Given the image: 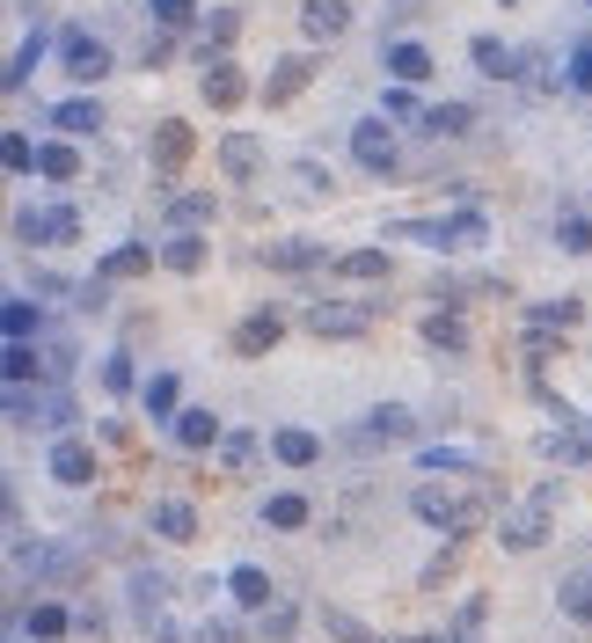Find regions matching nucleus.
I'll use <instances>...</instances> for the list:
<instances>
[{"instance_id": "49530a36", "label": "nucleus", "mask_w": 592, "mask_h": 643, "mask_svg": "<svg viewBox=\"0 0 592 643\" xmlns=\"http://www.w3.org/2000/svg\"><path fill=\"white\" fill-rule=\"evenodd\" d=\"M373 432H380V439H410L418 417H410V410H373Z\"/></svg>"}, {"instance_id": "79ce46f5", "label": "nucleus", "mask_w": 592, "mask_h": 643, "mask_svg": "<svg viewBox=\"0 0 592 643\" xmlns=\"http://www.w3.org/2000/svg\"><path fill=\"white\" fill-rule=\"evenodd\" d=\"M564 88H570V96H592V45H578L564 59Z\"/></svg>"}, {"instance_id": "bb28decb", "label": "nucleus", "mask_w": 592, "mask_h": 643, "mask_svg": "<svg viewBox=\"0 0 592 643\" xmlns=\"http://www.w3.org/2000/svg\"><path fill=\"white\" fill-rule=\"evenodd\" d=\"M329 271L337 278H395L388 248H351V256H329Z\"/></svg>"}, {"instance_id": "4c0bfd02", "label": "nucleus", "mask_w": 592, "mask_h": 643, "mask_svg": "<svg viewBox=\"0 0 592 643\" xmlns=\"http://www.w3.org/2000/svg\"><path fill=\"white\" fill-rule=\"evenodd\" d=\"M418 124L424 132H469V102H424Z\"/></svg>"}, {"instance_id": "58836bf2", "label": "nucleus", "mask_w": 592, "mask_h": 643, "mask_svg": "<svg viewBox=\"0 0 592 643\" xmlns=\"http://www.w3.org/2000/svg\"><path fill=\"white\" fill-rule=\"evenodd\" d=\"M213 213H220V205H213V191H197V198H176V205H169V227H197V234H205V220H213Z\"/></svg>"}, {"instance_id": "6ab92c4d", "label": "nucleus", "mask_w": 592, "mask_h": 643, "mask_svg": "<svg viewBox=\"0 0 592 643\" xmlns=\"http://www.w3.org/2000/svg\"><path fill=\"white\" fill-rule=\"evenodd\" d=\"M140 410H147L154 424H169L176 410H183V380H176V373H154V380H140Z\"/></svg>"}, {"instance_id": "c03bdc74", "label": "nucleus", "mask_w": 592, "mask_h": 643, "mask_svg": "<svg viewBox=\"0 0 592 643\" xmlns=\"http://www.w3.org/2000/svg\"><path fill=\"white\" fill-rule=\"evenodd\" d=\"M29 154H37V147H29L23 132H0V169H8V175H29Z\"/></svg>"}, {"instance_id": "dca6fc26", "label": "nucleus", "mask_w": 592, "mask_h": 643, "mask_svg": "<svg viewBox=\"0 0 592 643\" xmlns=\"http://www.w3.org/2000/svg\"><path fill=\"white\" fill-rule=\"evenodd\" d=\"M0 380H23V388H45V351L29 344H0Z\"/></svg>"}, {"instance_id": "a878e982", "label": "nucleus", "mask_w": 592, "mask_h": 643, "mask_svg": "<svg viewBox=\"0 0 592 643\" xmlns=\"http://www.w3.org/2000/svg\"><path fill=\"white\" fill-rule=\"evenodd\" d=\"M424 344L432 351H469V322L446 315V307H432V315H424Z\"/></svg>"}, {"instance_id": "ddd939ff", "label": "nucleus", "mask_w": 592, "mask_h": 643, "mask_svg": "<svg viewBox=\"0 0 592 643\" xmlns=\"http://www.w3.org/2000/svg\"><path fill=\"white\" fill-rule=\"evenodd\" d=\"M169 432H176L183 453H213V446H220V417H213V410H176Z\"/></svg>"}, {"instance_id": "a211bd4d", "label": "nucleus", "mask_w": 592, "mask_h": 643, "mask_svg": "<svg viewBox=\"0 0 592 643\" xmlns=\"http://www.w3.org/2000/svg\"><path fill=\"white\" fill-rule=\"evenodd\" d=\"M154 271V248H140V242H124V248H110L96 264V286H118V278H147Z\"/></svg>"}, {"instance_id": "1a4fd4ad", "label": "nucleus", "mask_w": 592, "mask_h": 643, "mask_svg": "<svg viewBox=\"0 0 592 643\" xmlns=\"http://www.w3.org/2000/svg\"><path fill=\"white\" fill-rule=\"evenodd\" d=\"M278 337H286V315H278V307H256V315L234 322V351H242V359H264Z\"/></svg>"}, {"instance_id": "c756f323", "label": "nucleus", "mask_w": 592, "mask_h": 643, "mask_svg": "<svg viewBox=\"0 0 592 643\" xmlns=\"http://www.w3.org/2000/svg\"><path fill=\"white\" fill-rule=\"evenodd\" d=\"M51 124H59L67 139H81V132H96V124H102V110H96V102H88V96H67V102H59V110H51Z\"/></svg>"}, {"instance_id": "72a5a7b5", "label": "nucleus", "mask_w": 592, "mask_h": 643, "mask_svg": "<svg viewBox=\"0 0 592 643\" xmlns=\"http://www.w3.org/2000/svg\"><path fill=\"white\" fill-rule=\"evenodd\" d=\"M37 388H23V380H0V417H15V424H37Z\"/></svg>"}, {"instance_id": "4468645a", "label": "nucleus", "mask_w": 592, "mask_h": 643, "mask_svg": "<svg viewBox=\"0 0 592 643\" xmlns=\"http://www.w3.org/2000/svg\"><path fill=\"white\" fill-rule=\"evenodd\" d=\"M256 520L271 526V534H300V526L315 520V505H307L300 490H278V497H264V512H256Z\"/></svg>"}, {"instance_id": "5701e85b", "label": "nucleus", "mask_w": 592, "mask_h": 643, "mask_svg": "<svg viewBox=\"0 0 592 643\" xmlns=\"http://www.w3.org/2000/svg\"><path fill=\"white\" fill-rule=\"evenodd\" d=\"M67 629H74V615H67L59 599H37V607L23 615V636H29V643H59Z\"/></svg>"}, {"instance_id": "c9c22d12", "label": "nucleus", "mask_w": 592, "mask_h": 643, "mask_svg": "<svg viewBox=\"0 0 592 643\" xmlns=\"http://www.w3.org/2000/svg\"><path fill=\"white\" fill-rule=\"evenodd\" d=\"M256 453H264L256 432H220V469H256Z\"/></svg>"}, {"instance_id": "9d476101", "label": "nucleus", "mask_w": 592, "mask_h": 643, "mask_svg": "<svg viewBox=\"0 0 592 643\" xmlns=\"http://www.w3.org/2000/svg\"><path fill=\"white\" fill-rule=\"evenodd\" d=\"M8 563H15V578H45V570H74L81 548H67V542H23Z\"/></svg>"}, {"instance_id": "0eeeda50", "label": "nucleus", "mask_w": 592, "mask_h": 643, "mask_svg": "<svg viewBox=\"0 0 592 643\" xmlns=\"http://www.w3.org/2000/svg\"><path fill=\"white\" fill-rule=\"evenodd\" d=\"M51 483H67V490H88V483H96V446L74 439V432H59V439H51Z\"/></svg>"}, {"instance_id": "7c9ffc66", "label": "nucleus", "mask_w": 592, "mask_h": 643, "mask_svg": "<svg viewBox=\"0 0 592 643\" xmlns=\"http://www.w3.org/2000/svg\"><path fill=\"white\" fill-rule=\"evenodd\" d=\"M154 534H161V542H191V534H197V512L169 497V505H154Z\"/></svg>"}, {"instance_id": "20e7f679", "label": "nucleus", "mask_w": 592, "mask_h": 643, "mask_svg": "<svg viewBox=\"0 0 592 643\" xmlns=\"http://www.w3.org/2000/svg\"><path fill=\"white\" fill-rule=\"evenodd\" d=\"M15 234H23L29 248H59V242H74L81 234V213L74 205H29L23 220H15Z\"/></svg>"}, {"instance_id": "2eb2a0df", "label": "nucleus", "mask_w": 592, "mask_h": 643, "mask_svg": "<svg viewBox=\"0 0 592 643\" xmlns=\"http://www.w3.org/2000/svg\"><path fill=\"white\" fill-rule=\"evenodd\" d=\"M154 264H169V271H205V234H197V227H176L169 242H161V256H154Z\"/></svg>"}, {"instance_id": "4be33fe9", "label": "nucleus", "mask_w": 592, "mask_h": 643, "mask_svg": "<svg viewBox=\"0 0 592 643\" xmlns=\"http://www.w3.org/2000/svg\"><path fill=\"white\" fill-rule=\"evenodd\" d=\"M475 66H483V74L491 81H512V74H527V51H512V45H497V37H475Z\"/></svg>"}, {"instance_id": "37998d69", "label": "nucleus", "mask_w": 592, "mask_h": 643, "mask_svg": "<svg viewBox=\"0 0 592 643\" xmlns=\"http://www.w3.org/2000/svg\"><path fill=\"white\" fill-rule=\"evenodd\" d=\"M556 242H564L570 256H592V220H585V213H564V227H556Z\"/></svg>"}, {"instance_id": "b1692460", "label": "nucleus", "mask_w": 592, "mask_h": 643, "mask_svg": "<svg viewBox=\"0 0 592 643\" xmlns=\"http://www.w3.org/2000/svg\"><path fill=\"white\" fill-rule=\"evenodd\" d=\"M388 81H410V88H424V81H432V51L410 45V37H402V45H388Z\"/></svg>"}, {"instance_id": "c85d7f7f", "label": "nucleus", "mask_w": 592, "mask_h": 643, "mask_svg": "<svg viewBox=\"0 0 592 643\" xmlns=\"http://www.w3.org/2000/svg\"><path fill=\"white\" fill-rule=\"evenodd\" d=\"M548 453H556L564 469H592V432L570 417V432H556V439H548Z\"/></svg>"}, {"instance_id": "473e14b6", "label": "nucleus", "mask_w": 592, "mask_h": 643, "mask_svg": "<svg viewBox=\"0 0 592 643\" xmlns=\"http://www.w3.org/2000/svg\"><path fill=\"white\" fill-rule=\"evenodd\" d=\"M418 469L424 475H461L469 469V446H454V439L446 446H418Z\"/></svg>"}, {"instance_id": "2f4dec72", "label": "nucleus", "mask_w": 592, "mask_h": 643, "mask_svg": "<svg viewBox=\"0 0 592 643\" xmlns=\"http://www.w3.org/2000/svg\"><path fill=\"white\" fill-rule=\"evenodd\" d=\"M37 424H45L51 439H59V432H74V424H81V402H74V396H59V388H51V396L37 402Z\"/></svg>"}, {"instance_id": "09e8293b", "label": "nucleus", "mask_w": 592, "mask_h": 643, "mask_svg": "<svg viewBox=\"0 0 592 643\" xmlns=\"http://www.w3.org/2000/svg\"><path fill=\"white\" fill-rule=\"evenodd\" d=\"M300 81H307V59H293V66H278L264 96H271V102H286V96H293V88H300Z\"/></svg>"}, {"instance_id": "864d4df0", "label": "nucleus", "mask_w": 592, "mask_h": 643, "mask_svg": "<svg viewBox=\"0 0 592 643\" xmlns=\"http://www.w3.org/2000/svg\"><path fill=\"white\" fill-rule=\"evenodd\" d=\"M329 629H337V636H345V643H373V636H366V629H359V621H351V615H329Z\"/></svg>"}, {"instance_id": "412c9836", "label": "nucleus", "mask_w": 592, "mask_h": 643, "mask_svg": "<svg viewBox=\"0 0 592 643\" xmlns=\"http://www.w3.org/2000/svg\"><path fill=\"white\" fill-rule=\"evenodd\" d=\"M300 29H307L315 45H322V37H345L351 8H345V0H307V8H300Z\"/></svg>"}, {"instance_id": "f257e3e1", "label": "nucleus", "mask_w": 592, "mask_h": 643, "mask_svg": "<svg viewBox=\"0 0 592 643\" xmlns=\"http://www.w3.org/2000/svg\"><path fill=\"white\" fill-rule=\"evenodd\" d=\"M395 234L454 256V248H483V242H491V220H483L475 205H461V213H446V220H395Z\"/></svg>"}, {"instance_id": "6e6552de", "label": "nucleus", "mask_w": 592, "mask_h": 643, "mask_svg": "<svg viewBox=\"0 0 592 643\" xmlns=\"http://www.w3.org/2000/svg\"><path fill=\"white\" fill-rule=\"evenodd\" d=\"M227 593H234L242 615H256V607H271V599H278V578L264 563H234V570H227Z\"/></svg>"}, {"instance_id": "5fc2aeb1", "label": "nucleus", "mask_w": 592, "mask_h": 643, "mask_svg": "<svg viewBox=\"0 0 592 643\" xmlns=\"http://www.w3.org/2000/svg\"><path fill=\"white\" fill-rule=\"evenodd\" d=\"M0 526H15V497H8V483H0Z\"/></svg>"}, {"instance_id": "9b49d317", "label": "nucleus", "mask_w": 592, "mask_h": 643, "mask_svg": "<svg viewBox=\"0 0 592 643\" xmlns=\"http://www.w3.org/2000/svg\"><path fill=\"white\" fill-rule=\"evenodd\" d=\"M264 446H271L278 469H315V461H322V439H315V432H300V424H278Z\"/></svg>"}, {"instance_id": "4d7b16f0", "label": "nucleus", "mask_w": 592, "mask_h": 643, "mask_svg": "<svg viewBox=\"0 0 592 643\" xmlns=\"http://www.w3.org/2000/svg\"><path fill=\"white\" fill-rule=\"evenodd\" d=\"M497 8H512V0H497Z\"/></svg>"}, {"instance_id": "f03ea898", "label": "nucleus", "mask_w": 592, "mask_h": 643, "mask_svg": "<svg viewBox=\"0 0 592 643\" xmlns=\"http://www.w3.org/2000/svg\"><path fill=\"white\" fill-rule=\"evenodd\" d=\"M548 505H556V490H534L519 512H505V520H497V548H505V556H534V548L548 542Z\"/></svg>"}, {"instance_id": "3c124183", "label": "nucleus", "mask_w": 592, "mask_h": 643, "mask_svg": "<svg viewBox=\"0 0 592 643\" xmlns=\"http://www.w3.org/2000/svg\"><path fill=\"white\" fill-rule=\"evenodd\" d=\"M256 615H264V636H286V629H293V607H286V599H271V607H256Z\"/></svg>"}, {"instance_id": "f704fd0d", "label": "nucleus", "mask_w": 592, "mask_h": 643, "mask_svg": "<svg viewBox=\"0 0 592 643\" xmlns=\"http://www.w3.org/2000/svg\"><path fill=\"white\" fill-rule=\"evenodd\" d=\"M527 322H534V329H578V322H585V300H542Z\"/></svg>"}, {"instance_id": "6e6d98bb", "label": "nucleus", "mask_w": 592, "mask_h": 643, "mask_svg": "<svg viewBox=\"0 0 592 643\" xmlns=\"http://www.w3.org/2000/svg\"><path fill=\"white\" fill-rule=\"evenodd\" d=\"M410 643H469L461 629H439V636H410Z\"/></svg>"}, {"instance_id": "7ed1b4c3", "label": "nucleus", "mask_w": 592, "mask_h": 643, "mask_svg": "<svg viewBox=\"0 0 592 643\" xmlns=\"http://www.w3.org/2000/svg\"><path fill=\"white\" fill-rule=\"evenodd\" d=\"M351 161L373 175H395L402 169V147H395V124L388 118H359L351 124Z\"/></svg>"}, {"instance_id": "cd10ccee", "label": "nucleus", "mask_w": 592, "mask_h": 643, "mask_svg": "<svg viewBox=\"0 0 592 643\" xmlns=\"http://www.w3.org/2000/svg\"><path fill=\"white\" fill-rule=\"evenodd\" d=\"M264 264H271V271H322L329 256H322L315 242H271L264 248Z\"/></svg>"}, {"instance_id": "e433bc0d", "label": "nucleus", "mask_w": 592, "mask_h": 643, "mask_svg": "<svg viewBox=\"0 0 592 643\" xmlns=\"http://www.w3.org/2000/svg\"><path fill=\"white\" fill-rule=\"evenodd\" d=\"M140 388V366H132V351H110L102 359V396H132Z\"/></svg>"}, {"instance_id": "39448f33", "label": "nucleus", "mask_w": 592, "mask_h": 643, "mask_svg": "<svg viewBox=\"0 0 592 643\" xmlns=\"http://www.w3.org/2000/svg\"><path fill=\"white\" fill-rule=\"evenodd\" d=\"M366 329H373V307H345V300L307 307V337H322V344H345V337H366Z\"/></svg>"}, {"instance_id": "a19ab883", "label": "nucleus", "mask_w": 592, "mask_h": 643, "mask_svg": "<svg viewBox=\"0 0 592 643\" xmlns=\"http://www.w3.org/2000/svg\"><path fill=\"white\" fill-rule=\"evenodd\" d=\"M220 161H227V169H234V175H256V161H264V147L234 132V139H227V147H220Z\"/></svg>"}, {"instance_id": "f3484780", "label": "nucleus", "mask_w": 592, "mask_h": 643, "mask_svg": "<svg viewBox=\"0 0 592 643\" xmlns=\"http://www.w3.org/2000/svg\"><path fill=\"white\" fill-rule=\"evenodd\" d=\"M45 329V300H0V344H23Z\"/></svg>"}, {"instance_id": "ea45409f", "label": "nucleus", "mask_w": 592, "mask_h": 643, "mask_svg": "<svg viewBox=\"0 0 592 643\" xmlns=\"http://www.w3.org/2000/svg\"><path fill=\"white\" fill-rule=\"evenodd\" d=\"M380 110H388V124H410L424 110L418 102V88H410V81H388V96H380Z\"/></svg>"}, {"instance_id": "8fccbe9b", "label": "nucleus", "mask_w": 592, "mask_h": 643, "mask_svg": "<svg viewBox=\"0 0 592 643\" xmlns=\"http://www.w3.org/2000/svg\"><path fill=\"white\" fill-rule=\"evenodd\" d=\"M37 59H45V37H29V45L15 51V66H8V81H15V88H23V81H29V66H37Z\"/></svg>"}, {"instance_id": "f8f14e48", "label": "nucleus", "mask_w": 592, "mask_h": 643, "mask_svg": "<svg viewBox=\"0 0 592 643\" xmlns=\"http://www.w3.org/2000/svg\"><path fill=\"white\" fill-rule=\"evenodd\" d=\"M59 59L74 66V81H102L110 74V51H102L88 29H67V37H59Z\"/></svg>"}, {"instance_id": "a18cd8bd", "label": "nucleus", "mask_w": 592, "mask_h": 643, "mask_svg": "<svg viewBox=\"0 0 592 643\" xmlns=\"http://www.w3.org/2000/svg\"><path fill=\"white\" fill-rule=\"evenodd\" d=\"M154 23H161V29H191L197 23V0H154Z\"/></svg>"}, {"instance_id": "423d86ee", "label": "nucleus", "mask_w": 592, "mask_h": 643, "mask_svg": "<svg viewBox=\"0 0 592 643\" xmlns=\"http://www.w3.org/2000/svg\"><path fill=\"white\" fill-rule=\"evenodd\" d=\"M410 512H418L432 534H461V520H469V505L446 490V483H418V490H410Z\"/></svg>"}, {"instance_id": "603ef678", "label": "nucleus", "mask_w": 592, "mask_h": 643, "mask_svg": "<svg viewBox=\"0 0 592 643\" xmlns=\"http://www.w3.org/2000/svg\"><path fill=\"white\" fill-rule=\"evenodd\" d=\"M183 147H191V139H183V124H169V132H161V161H183Z\"/></svg>"}, {"instance_id": "393cba45", "label": "nucleus", "mask_w": 592, "mask_h": 643, "mask_svg": "<svg viewBox=\"0 0 592 643\" xmlns=\"http://www.w3.org/2000/svg\"><path fill=\"white\" fill-rule=\"evenodd\" d=\"M556 607H564L570 621H585V629H592V563H585V570H570L564 585H556Z\"/></svg>"}, {"instance_id": "aec40b11", "label": "nucleus", "mask_w": 592, "mask_h": 643, "mask_svg": "<svg viewBox=\"0 0 592 643\" xmlns=\"http://www.w3.org/2000/svg\"><path fill=\"white\" fill-rule=\"evenodd\" d=\"M29 175H45V183H74V175H81V154L67 147V139H45V147L29 154Z\"/></svg>"}, {"instance_id": "de8ad7c7", "label": "nucleus", "mask_w": 592, "mask_h": 643, "mask_svg": "<svg viewBox=\"0 0 592 643\" xmlns=\"http://www.w3.org/2000/svg\"><path fill=\"white\" fill-rule=\"evenodd\" d=\"M205 96H213V102H234V96H242V74H234V66H213V74H205Z\"/></svg>"}]
</instances>
